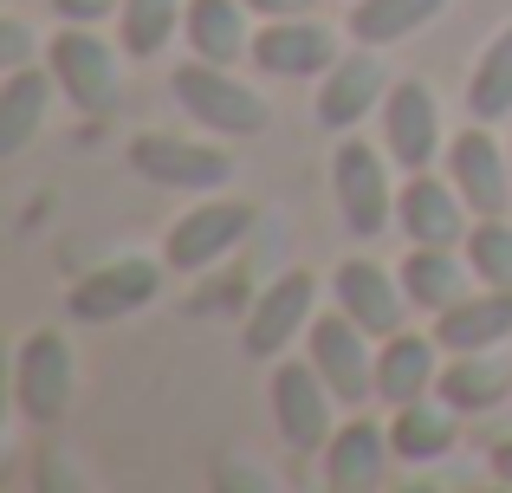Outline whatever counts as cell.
<instances>
[{"label": "cell", "instance_id": "d4e9b609", "mask_svg": "<svg viewBox=\"0 0 512 493\" xmlns=\"http://www.w3.org/2000/svg\"><path fill=\"white\" fill-rule=\"evenodd\" d=\"M448 0H357L350 7V39L357 46H396V39L422 33Z\"/></svg>", "mask_w": 512, "mask_h": 493}, {"label": "cell", "instance_id": "8992f818", "mask_svg": "<svg viewBox=\"0 0 512 493\" xmlns=\"http://www.w3.org/2000/svg\"><path fill=\"white\" fill-rule=\"evenodd\" d=\"M253 228V208L247 202H201L188 215H175V228L163 234V260L169 273H208L214 260H227Z\"/></svg>", "mask_w": 512, "mask_h": 493}, {"label": "cell", "instance_id": "1f68e13d", "mask_svg": "<svg viewBox=\"0 0 512 493\" xmlns=\"http://www.w3.org/2000/svg\"><path fill=\"white\" fill-rule=\"evenodd\" d=\"M493 474H500V481L512 487V442H500V448H493Z\"/></svg>", "mask_w": 512, "mask_h": 493}, {"label": "cell", "instance_id": "83f0119b", "mask_svg": "<svg viewBox=\"0 0 512 493\" xmlns=\"http://www.w3.org/2000/svg\"><path fill=\"white\" fill-rule=\"evenodd\" d=\"M467 266L480 286H512V221L480 215V228L467 234Z\"/></svg>", "mask_w": 512, "mask_h": 493}, {"label": "cell", "instance_id": "484cf974", "mask_svg": "<svg viewBox=\"0 0 512 493\" xmlns=\"http://www.w3.org/2000/svg\"><path fill=\"white\" fill-rule=\"evenodd\" d=\"M182 13H188V0H124L117 7V46L130 59H156L182 33Z\"/></svg>", "mask_w": 512, "mask_h": 493}, {"label": "cell", "instance_id": "ffe728a7", "mask_svg": "<svg viewBox=\"0 0 512 493\" xmlns=\"http://www.w3.org/2000/svg\"><path fill=\"white\" fill-rule=\"evenodd\" d=\"M389 455H396V448H389V429L370 422V416H357V422H344V429L325 442V481L338 493H363V487L383 481Z\"/></svg>", "mask_w": 512, "mask_h": 493}, {"label": "cell", "instance_id": "e0dca14e", "mask_svg": "<svg viewBox=\"0 0 512 493\" xmlns=\"http://www.w3.org/2000/svg\"><path fill=\"white\" fill-rule=\"evenodd\" d=\"M435 357H441V338H422V331H396V338H383V351H376V396H383L389 409L435 396V383H441Z\"/></svg>", "mask_w": 512, "mask_h": 493}, {"label": "cell", "instance_id": "2e32d148", "mask_svg": "<svg viewBox=\"0 0 512 493\" xmlns=\"http://www.w3.org/2000/svg\"><path fill=\"white\" fill-rule=\"evenodd\" d=\"M331 292H338V305L370 331V338H396L402 318H409V292H402V279L383 273L376 260H344L338 273H331Z\"/></svg>", "mask_w": 512, "mask_h": 493}, {"label": "cell", "instance_id": "4dcf8cb0", "mask_svg": "<svg viewBox=\"0 0 512 493\" xmlns=\"http://www.w3.org/2000/svg\"><path fill=\"white\" fill-rule=\"evenodd\" d=\"M260 20H292V13H312V0H247Z\"/></svg>", "mask_w": 512, "mask_h": 493}, {"label": "cell", "instance_id": "7a4b0ae2", "mask_svg": "<svg viewBox=\"0 0 512 493\" xmlns=\"http://www.w3.org/2000/svg\"><path fill=\"white\" fill-rule=\"evenodd\" d=\"M117 52L124 46H104L91 26H72V20H65V33H52V78H59V91L72 98L78 117H111L117 111V98H124Z\"/></svg>", "mask_w": 512, "mask_h": 493}, {"label": "cell", "instance_id": "5bb4252c", "mask_svg": "<svg viewBox=\"0 0 512 493\" xmlns=\"http://www.w3.org/2000/svg\"><path fill=\"white\" fill-rule=\"evenodd\" d=\"M253 65L266 78H325L338 65V46H331V33L318 20L292 13V20H266L253 33Z\"/></svg>", "mask_w": 512, "mask_h": 493}, {"label": "cell", "instance_id": "603a6c76", "mask_svg": "<svg viewBox=\"0 0 512 493\" xmlns=\"http://www.w3.org/2000/svg\"><path fill=\"white\" fill-rule=\"evenodd\" d=\"M506 390H512V364L493 357V351H461L448 370H441V383H435V396L454 403L461 416H487Z\"/></svg>", "mask_w": 512, "mask_h": 493}, {"label": "cell", "instance_id": "d6a6232c", "mask_svg": "<svg viewBox=\"0 0 512 493\" xmlns=\"http://www.w3.org/2000/svg\"><path fill=\"white\" fill-rule=\"evenodd\" d=\"M506 150H512V143H506Z\"/></svg>", "mask_w": 512, "mask_h": 493}, {"label": "cell", "instance_id": "30bf717a", "mask_svg": "<svg viewBox=\"0 0 512 493\" xmlns=\"http://www.w3.org/2000/svg\"><path fill=\"white\" fill-rule=\"evenodd\" d=\"M383 150L396 156L402 169H428L441 150H448V137H441V111H435V91L422 85V78H402V85H389L383 98Z\"/></svg>", "mask_w": 512, "mask_h": 493}, {"label": "cell", "instance_id": "3957f363", "mask_svg": "<svg viewBox=\"0 0 512 493\" xmlns=\"http://www.w3.org/2000/svg\"><path fill=\"white\" fill-rule=\"evenodd\" d=\"M331 195H338V215L357 241H376L396 221V189H389L383 150H370L363 137H344L331 150Z\"/></svg>", "mask_w": 512, "mask_h": 493}, {"label": "cell", "instance_id": "8fae6325", "mask_svg": "<svg viewBox=\"0 0 512 493\" xmlns=\"http://www.w3.org/2000/svg\"><path fill=\"white\" fill-rule=\"evenodd\" d=\"M396 228L409 234V247H461L467 234V195L448 176L415 169L396 189Z\"/></svg>", "mask_w": 512, "mask_h": 493}, {"label": "cell", "instance_id": "d6986e66", "mask_svg": "<svg viewBox=\"0 0 512 493\" xmlns=\"http://www.w3.org/2000/svg\"><path fill=\"white\" fill-rule=\"evenodd\" d=\"M247 0H188L182 13V39L195 46V59L214 65H240L253 59V26H247Z\"/></svg>", "mask_w": 512, "mask_h": 493}, {"label": "cell", "instance_id": "7c38bea8", "mask_svg": "<svg viewBox=\"0 0 512 493\" xmlns=\"http://www.w3.org/2000/svg\"><path fill=\"white\" fill-rule=\"evenodd\" d=\"M383 98H389V78H383L376 46L338 52V65L318 78V124H325V130H357Z\"/></svg>", "mask_w": 512, "mask_h": 493}, {"label": "cell", "instance_id": "9a60e30c", "mask_svg": "<svg viewBox=\"0 0 512 493\" xmlns=\"http://www.w3.org/2000/svg\"><path fill=\"white\" fill-rule=\"evenodd\" d=\"M169 266V260H163ZM163 266L156 260H111L104 273L78 279L72 286V318H85V325H104V318H130L137 305L156 299V286H163Z\"/></svg>", "mask_w": 512, "mask_h": 493}, {"label": "cell", "instance_id": "f1b7e54d", "mask_svg": "<svg viewBox=\"0 0 512 493\" xmlns=\"http://www.w3.org/2000/svg\"><path fill=\"white\" fill-rule=\"evenodd\" d=\"M33 59V33H26V20H0V65H7V72H20V65Z\"/></svg>", "mask_w": 512, "mask_h": 493}, {"label": "cell", "instance_id": "9c48e42d", "mask_svg": "<svg viewBox=\"0 0 512 493\" xmlns=\"http://www.w3.org/2000/svg\"><path fill=\"white\" fill-rule=\"evenodd\" d=\"M312 364L325 370V383L338 390L344 409H357L363 396H376V351H370V331L344 312L312 318Z\"/></svg>", "mask_w": 512, "mask_h": 493}, {"label": "cell", "instance_id": "4fadbf2b", "mask_svg": "<svg viewBox=\"0 0 512 493\" xmlns=\"http://www.w3.org/2000/svg\"><path fill=\"white\" fill-rule=\"evenodd\" d=\"M312 305H318V279H312V273H279L273 286L260 292L247 331H240L247 357H279L305 325H312Z\"/></svg>", "mask_w": 512, "mask_h": 493}, {"label": "cell", "instance_id": "7402d4cb", "mask_svg": "<svg viewBox=\"0 0 512 493\" xmlns=\"http://www.w3.org/2000/svg\"><path fill=\"white\" fill-rule=\"evenodd\" d=\"M402 292H409L415 312H448V305L467 299V279H474V266L461 260L454 247H409L402 253Z\"/></svg>", "mask_w": 512, "mask_h": 493}, {"label": "cell", "instance_id": "277c9868", "mask_svg": "<svg viewBox=\"0 0 512 493\" xmlns=\"http://www.w3.org/2000/svg\"><path fill=\"white\" fill-rule=\"evenodd\" d=\"M273 422L286 435V448L299 455H325V442L338 435V390L325 383V370L292 357L273 370Z\"/></svg>", "mask_w": 512, "mask_h": 493}, {"label": "cell", "instance_id": "44dd1931", "mask_svg": "<svg viewBox=\"0 0 512 493\" xmlns=\"http://www.w3.org/2000/svg\"><path fill=\"white\" fill-rule=\"evenodd\" d=\"M454 435H461V409L454 403H402L396 422H389V448H396V461H409V468H435V461H448Z\"/></svg>", "mask_w": 512, "mask_h": 493}, {"label": "cell", "instance_id": "ba28073f", "mask_svg": "<svg viewBox=\"0 0 512 493\" xmlns=\"http://www.w3.org/2000/svg\"><path fill=\"white\" fill-rule=\"evenodd\" d=\"M65 403H72V344L46 325L13 357V409L26 422H52V416H65Z\"/></svg>", "mask_w": 512, "mask_h": 493}, {"label": "cell", "instance_id": "52a82bcc", "mask_svg": "<svg viewBox=\"0 0 512 493\" xmlns=\"http://www.w3.org/2000/svg\"><path fill=\"white\" fill-rule=\"evenodd\" d=\"M441 163H448V182L467 195V208H474V215H506V208H512V150L493 137L487 124L448 137Z\"/></svg>", "mask_w": 512, "mask_h": 493}, {"label": "cell", "instance_id": "4316f807", "mask_svg": "<svg viewBox=\"0 0 512 493\" xmlns=\"http://www.w3.org/2000/svg\"><path fill=\"white\" fill-rule=\"evenodd\" d=\"M467 111H474V124H506L512 117V26L480 52L474 78H467Z\"/></svg>", "mask_w": 512, "mask_h": 493}, {"label": "cell", "instance_id": "6da1fadb", "mask_svg": "<svg viewBox=\"0 0 512 493\" xmlns=\"http://www.w3.org/2000/svg\"><path fill=\"white\" fill-rule=\"evenodd\" d=\"M175 104H182L188 117H195L208 137H253V130L273 124V111H266V98L253 85H240L234 65H214V59H188L175 65L169 78Z\"/></svg>", "mask_w": 512, "mask_h": 493}, {"label": "cell", "instance_id": "cb8c5ba5", "mask_svg": "<svg viewBox=\"0 0 512 493\" xmlns=\"http://www.w3.org/2000/svg\"><path fill=\"white\" fill-rule=\"evenodd\" d=\"M52 85H59V78L33 72V65L7 72V85H0V156H20L26 143H33V130L46 124V111H52Z\"/></svg>", "mask_w": 512, "mask_h": 493}, {"label": "cell", "instance_id": "5b68a950", "mask_svg": "<svg viewBox=\"0 0 512 493\" xmlns=\"http://www.w3.org/2000/svg\"><path fill=\"white\" fill-rule=\"evenodd\" d=\"M130 169H137L143 182H156V189L208 195V189H221V182L234 176V156L214 150V143H188V137H156V130H143V137L130 143Z\"/></svg>", "mask_w": 512, "mask_h": 493}, {"label": "cell", "instance_id": "f546056e", "mask_svg": "<svg viewBox=\"0 0 512 493\" xmlns=\"http://www.w3.org/2000/svg\"><path fill=\"white\" fill-rule=\"evenodd\" d=\"M111 7H124V0H52V13H59V20H72V26H98Z\"/></svg>", "mask_w": 512, "mask_h": 493}, {"label": "cell", "instance_id": "ac0fdd59", "mask_svg": "<svg viewBox=\"0 0 512 493\" xmlns=\"http://www.w3.org/2000/svg\"><path fill=\"white\" fill-rule=\"evenodd\" d=\"M435 338L441 351H500L512 338V286H487V292H467L461 305L435 312Z\"/></svg>", "mask_w": 512, "mask_h": 493}]
</instances>
